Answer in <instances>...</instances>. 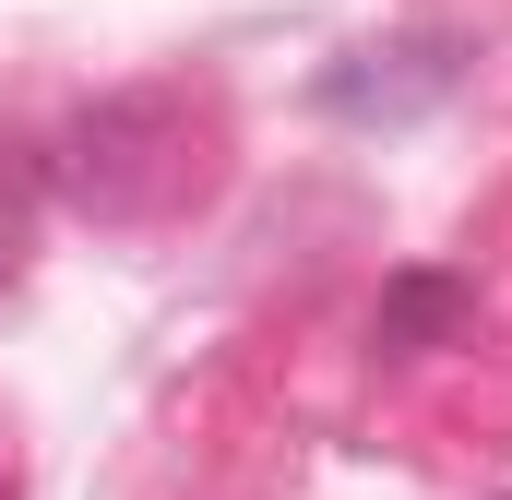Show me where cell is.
Listing matches in <instances>:
<instances>
[{
	"label": "cell",
	"instance_id": "obj_1",
	"mask_svg": "<svg viewBox=\"0 0 512 500\" xmlns=\"http://www.w3.org/2000/svg\"><path fill=\"white\" fill-rule=\"evenodd\" d=\"M441 84H453V48L417 36V48H370V60L322 72V108H334V120H405V108H429Z\"/></svg>",
	"mask_w": 512,
	"mask_h": 500
},
{
	"label": "cell",
	"instance_id": "obj_2",
	"mask_svg": "<svg viewBox=\"0 0 512 500\" xmlns=\"http://www.w3.org/2000/svg\"><path fill=\"white\" fill-rule=\"evenodd\" d=\"M477 322V286L465 274H393L382 286V346L393 358H417V346H441V334H465Z\"/></svg>",
	"mask_w": 512,
	"mask_h": 500
}]
</instances>
